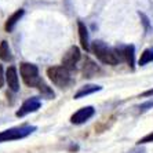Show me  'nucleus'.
<instances>
[{"mask_svg":"<svg viewBox=\"0 0 153 153\" xmlns=\"http://www.w3.org/2000/svg\"><path fill=\"white\" fill-rule=\"evenodd\" d=\"M91 50L95 54V57L102 62V64L106 65H117L120 62V58H119L117 53L114 48L108 47L106 44H103L102 42H94L93 46H91Z\"/></svg>","mask_w":153,"mask_h":153,"instance_id":"obj_1","label":"nucleus"},{"mask_svg":"<svg viewBox=\"0 0 153 153\" xmlns=\"http://www.w3.org/2000/svg\"><path fill=\"white\" fill-rule=\"evenodd\" d=\"M33 131H36V127H33V126H21V127H14V128L4 130V131L0 132V143L26 138Z\"/></svg>","mask_w":153,"mask_h":153,"instance_id":"obj_2","label":"nucleus"},{"mask_svg":"<svg viewBox=\"0 0 153 153\" xmlns=\"http://www.w3.org/2000/svg\"><path fill=\"white\" fill-rule=\"evenodd\" d=\"M47 76L51 82L57 87H68L71 84L72 79H71V72L68 69H65L64 66H51L47 69Z\"/></svg>","mask_w":153,"mask_h":153,"instance_id":"obj_3","label":"nucleus"},{"mask_svg":"<svg viewBox=\"0 0 153 153\" xmlns=\"http://www.w3.org/2000/svg\"><path fill=\"white\" fill-rule=\"evenodd\" d=\"M19 72H21L22 80H24V83L28 87H37L42 83L40 76H39V69H37L36 65L24 62L19 66Z\"/></svg>","mask_w":153,"mask_h":153,"instance_id":"obj_4","label":"nucleus"},{"mask_svg":"<svg viewBox=\"0 0 153 153\" xmlns=\"http://www.w3.org/2000/svg\"><path fill=\"white\" fill-rule=\"evenodd\" d=\"M80 57H82V54H80V50L77 47H71L62 58V66L65 69H68L69 72L73 71V69H76V65L80 61Z\"/></svg>","mask_w":153,"mask_h":153,"instance_id":"obj_5","label":"nucleus"},{"mask_svg":"<svg viewBox=\"0 0 153 153\" xmlns=\"http://www.w3.org/2000/svg\"><path fill=\"white\" fill-rule=\"evenodd\" d=\"M94 113H95V109L93 106H84L82 109H79L76 113L72 114L71 121L73 124H83V123L88 121L90 119L93 117Z\"/></svg>","mask_w":153,"mask_h":153,"instance_id":"obj_6","label":"nucleus"},{"mask_svg":"<svg viewBox=\"0 0 153 153\" xmlns=\"http://www.w3.org/2000/svg\"><path fill=\"white\" fill-rule=\"evenodd\" d=\"M40 106H42V102H40L37 98H29V100H26L25 102L21 105V108H19V111H17V117H24V116H26V114L29 113H33V112H36L37 109H40Z\"/></svg>","mask_w":153,"mask_h":153,"instance_id":"obj_7","label":"nucleus"},{"mask_svg":"<svg viewBox=\"0 0 153 153\" xmlns=\"http://www.w3.org/2000/svg\"><path fill=\"white\" fill-rule=\"evenodd\" d=\"M117 53L120 61L127 62L128 66L134 68V61H135V53H134V47L132 46H119L114 48Z\"/></svg>","mask_w":153,"mask_h":153,"instance_id":"obj_8","label":"nucleus"},{"mask_svg":"<svg viewBox=\"0 0 153 153\" xmlns=\"http://www.w3.org/2000/svg\"><path fill=\"white\" fill-rule=\"evenodd\" d=\"M6 83L8 84V88L11 91L17 93L19 90V82H18V73H17V69L15 66H10L6 72Z\"/></svg>","mask_w":153,"mask_h":153,"instance_id":"obj_9","label":"nucleus"},{"mask_svg":"<svg viewBox=\"0 0 153 153\" xmlns=\"http://www.w3.org/2000/svg\"><path fill=\"white\" fill-rule=\"evenodd\" d=\"M77 28H79V37H80V44L82 47L84 48L85 51H88L91 47H90V42H88V33H87V28L83 22L79 21L77 24Z\"/></svg>","mask_w":153,"mask_h":153,"instance_id":"obj_10","label":"nucleus"},{"mask_svg":"<svg viewBox=\"0 0 153 153\" xmlns=\"http://www.w3.org/2000/svg\"><path fill=\"white\" fill-rule=\"evenodd\" d=\"M101 88H102V87H101V85H97V84L83 85L82 88L75 94V100H80V98H83V97H87V95H90V94H94V93H97V91H100Z\"/></svg>","mask_w":153,"mask_h":153,"instance_id":"obj_11","label":"nucleus"},{"mask_svg":"<svg viewBox=\"0 0 153 153\" xmlns=\"http://www.w3.org/2000/svg\"><path fill=\"white\" fill-rule=\"evenodd\" d=\"M98 72H100V68L97 66L95 62H93L91 59L87 58V59L84 61V66H83V75H84L85 77H94Z\"/></svg>","mask_w":153,"mask_h":153,"instance_id":"obj_12","label":"nucleus"},{"mask_svg":"<svg viewBox=\"0 0 153 153\" xmlns=\"http://www.w3.org/2000/svg\"><path fill=\"white\" fill-rule=\"evenodd\" d=\"M22 15H24V10H22V8H19V10L15 11L11 17H8L7 22H6V30H7V32H11V30L15 28V25H17L18 21L22 18Z\"/></svg>","mask_w":153,"mask_h":153,"instance_id":"obj_13","label":"nucleus"},{"mask_svg":"<svg viewBox=\"0 0 153 153\" xmlns=\"http://www.w3.org/2000/svg\"><path fill=\"white\" fill-rule=\"evenodd\" d=\"M0 59L1 61H8L11 59V51H10V47H8V43L6 40L0 43Z\"/></svg>","mask_w":153,"mask_h":153,"instance_id":"obj_14","label":"nucleus"},{"mask_svg":"<svg viewBox=\"0 0 153 153\" xmlns=\"http://www.w3.org/2000/svg\"><path fill=\"white\" fill-rule=\"evenodd\" d=\"M152 61H153V47L152 48L145 50L142 54H141V58H139L138 64H139V66H143V65L149 64V62H152Z\"/></svg>","mask_w":153,"mask_h":153,"instance_id":"obj_15","label":"nucleus"},{"mask_svg":"<svg viewBox=\"0 0 153 153\" xmlns=\"http://www.w3.org/2000/svg\"><path fill=\"white\" fill-rule=\"evenodd\" d=\"M37 88H39V91L43 94L44 97H47V98H54V93H53V90L48 87V85H46L44 83H40L39 85H37Z\"/></svg>","mask_w":153,"mask_h":153,"instance_id":"obj_16","label":"nucleus"},{"mask_svg":"<svg viewBox=\"0 0 153 153\" xmlns=\"http://www.w3.org/2000/svg\"><path fill=\"white\" fill-rule=\"evenodd\" d=\"M152 108H153V98L149 100V101H146L145 103H141V105L138 106V109L141 112H143V111H148V109H152Z\"/></svg>","mask_w":153,"mask_h":153,"instance_id":"obj_17","label":"nucleus"},{"mask_svg":"<svg viewBox=\"0 0 153 153\" xmlns=\"http://www.w3.org/2000/svg\"><path fill=\"white\" fill-rule=\"evenodd\" d=\"M149 142H153V131L148 135H145L143 138H141L138 141V145H143V143H149Z\"/></svg>","mask_w":153,"mask_h":153,"instance_id":"obj_18","label":"nucleus"},{"mask_svg":"<svg viewBox=\"0 0 153 153\" xmlns=\"http://www.w3.org/2000/svg\"><path fill=\"white\" fill-rule=\"evenodd\" d=\"M4 82H6V75H4V72H3V66L0 65V87H3Z\"/></svg>","mask_w":153,"mask_h":153,"instance_id":"obj_19","label":"nucleus"},{"mask_svg":"<svg viewBox=\"0 0 153 153\" xmlns=\"http://www.w3.org/2000/svg\"><path fill=\"white\" fill-rule=\"evenodd\" d=\"M148 95H153V90H148V91H145L142 94V97H148Z\"/></svg>","mask_w":153,"mask_h":153,"instance_id":"obj_20","label":"nucleus"},{"mask_svg":"<svg viewBox=\"0 0 153 153\" xmlns=\"http://www.w3.org/2000/svg\"><path fill=\"white\" fill-rule=\"evenodd\" d=\"M130 153H143V150L142 149H134L132 152H130Z\"/></svg>","mask_w":153,"mask_h":153,"instance_id":"obj_21","label":"nucleus"}]
</instances>
